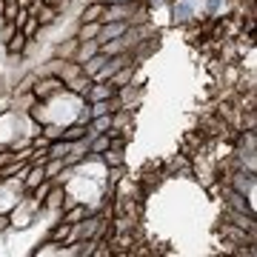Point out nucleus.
<instances>
[{"label": "nucleus", "mask_w": 257, "mask_h": 257, "mask_svg": "<svg viewBox=\"0 0 257 257\" xmlns=\"http://www.w3.org/2000/svg\"><path fill=\"white\" fill-rule=\"evenodd\" d=\"M66 86H69L74 94H86L89 92V86H92V77H89V74H77V77H72Z\"/></svg>", "instance_id": "obj_8"}, {"label": "nucleus", "mask_w": 257, "mask_h": 257, "mask_svg": "<svg viewBox=\"0 0 257 257\" xmlns=\"http://www.w3.org/2000/svg\"><path fill=\"white\" fill-rule=\"evenodd\" d=\"M97 52H100V43H97V40H80V43H77V52H74V60H77V63H86V60L92 55H97Z\"/></svg>", "instance_id": "obj_4"}, {"label": "nucleus", "mask_w": 257, "mask_h": 257, "mask_svg": "<svg viewBox=\"0 0 257 257\" xmlns=\"http://www.w3.org/2000/svg\"><path fill=\"white\" fill-rule=\"evenodd\" d=\"M109 146H111V140L106 138V135H97V138L89 140V155H103Z\"/></svg>", "instance_id": "obj_12"}, {"label": "nucleus", "mask_w": 257, "mask_h": 257, "mask_svg": "<svg viewBox=\"0 0 257 257\" xmlns=\"http://www.w3.org/2000/svg\"><path fill=\"white\" fill-rule=\"evenodd\" d=\"M126 29H128L126 20H109V23H103V26H100V35L94 37V40H97V43L103 46L106 40H114V37H120L123 32H126Z\"/></svg>", "instance_id": "obj_2"}, {"label": "nucleus", "mask_w": 257, "mask_h": 257, "mask_svg": "<svg viewBox=\"0 0 257 257\" xmlns=\"http://www.w3.org/2000/svg\"><path fill=\"white\" fill-rule=\"evenodd\" d=\"M43 138H46V140H57V138H63V128L55 126V123H49V126L43 128Z\"/></svg>", "instance_id": "obj_20"}, {"label": "nucleus", "mask_w": 257, "mask_h": 257, "mask_svg": "<svg viewBox=\"0 0 257 257\" xmlns=\"http://www.w3.org/2000/svg\"><path fill=\"white\" fill-rule=\"evenodd\" d=\"M100 18H103V3H100V0H94V3H89V6L83 9L80 23H89V20H100Z\"/></svg>", "instance_id": "obj_11"}, {"label": "nucleus", "mask_w": 257, "mask_h": 257, "mask_svg": "<svg viewBox=\"0 0 257 257\" xmlns=\"http://www.w3.org/2000/svg\"><path fill=\"white\" fill-rule=\"evenodd\" d=\"M132 15H135V0H132V3H103L100 23H109V20H128Z\"/></svg>", "instance_id": "obj_1"}, {"label": "nucleus", "mask_w": 257, "mask_h": 257, "mask_svg": "<svg viewBox=\"0 0 257 257\" xmlns=\"http://www.w3.org/2000/svg\"><path fill=\"white\" fill-rule=\"evenodd\" d=\"M103 160H106V166H123V152H120L117 146L114 149H106V152H103Z\"/></svg>", "instance_id": "obj_15"}, {"label": "nucleus", "mask_w": 257, "mask_h": 257, "mask_svg": "<svg viewBox=\"0 0 257 257\" xmlns=\"http://www.w3.org/2000/svg\"><path fill=\"white\" fill-rule=\"evenodd\" d=\"M69 146H72L69 140H60V138H57L55 143L49 146V152H46V155H49V157H66V152H69Z\"/></svg>", "instance_id": "obj_14"}, {"label": "nucleus", "mask_w": 257, "mask_h": 257, "mask_svg": "<svg viewBox=\"0 0 257 257\" xmlns=\"http://www.w3.org/2000/svg\"><path fill=\"white\" fill-rule=\"evenodd\" d=\"M69 231H72V223L63 220V226H57V229L52 231V237H55V240H66V237H69Z\"/></svg>", "instance_id": "obj_21"}, {"label": "nucleus", "mask_w": 257, "mask_h": 257, "mask_svg": "<svg viewBox=\"0 0 257 257\" xmlns=\"http://www.w3.org/2000/svg\"><path fill=\"white\" fill-rule=\"evenodd\" d=\"M57 89H63V80L52 74V77H46V80H40V83L35 86V97H40V100H46V97H52V94H55Z\"/></svg>", "instance_id": "obj_3"}, {"label": "nucleus", "mask_w": 257, "mask_h": 257, "mask_svg": "<svg viewBox=\"0 0 257 257\" xmlns=\"http://www.w3.org/2000/svg\"><path fill=\"white\" fill-rule=\"evenodd\" d=\"M100 20H89V23H80L77 29V40H94V37L100 35Z\"/></svg>", "instance_id": "obj_5"}, {"label": "nucleus", "mask_w": 257, "mask_h": 257, "mask_svg": "<svg viewBox=\"0 0 257 257\" xmlns=\"http://www.w3.org/2000/svg\"><path fill=\"white\" fill-rule=\"evenodd\" d=\"M149 3H163V0H149Z\"/></svg>", "instance_id": "obj_25"}, {"label": "nucleus", "mask_w": 257, "mask_h": 257, "mask_svg": "<svg viewBox=\"0 0 257 257\" xmlns=\"http://www.w3.org/2000/svg\"><path fill=\"white\" fill-rule=\"evenodd\" d=\"M109 83H111V86H114V89H120V86H126V83H132V66H120V69H117V72H114V74H111V77H109Z\"/></svg>", "instance_id": "obj_9"}, {"label": "nucleus", "mask_w": 257, "mask_h": 257, "mask_svg": "<svg viewBox=\"0 0 257 257\" xmlns=\"http://www.w3.org/2000/svg\"><path fill=\"white\" fill-rule=\"evenodd\" d=\"M46 197H49V200H46V206H49V209H57V206L63 203V192H60L57 186H52V192H49Z\"/></svg>", "instance_id": "obj_18"}, {"label": "nucleus", "mask_w": 257, "mask_h": 257, "mask_svg": "<svg viewBox=\"0 0 257 257\" xmlns=\"http://www.w3.org/2000/svg\"><path fill=\"white\" fill-rule=\"evenodd\" d=\"M246 189L251 192V189H254V183H251V180H246V175H237V177H234V192L243 194Z\"/></svg>", "instance_id": "obj_19"}, {"label": "nucleus", "mask_w": 257, "mask_h": 257, "mask_svg": "<svg viewBox=\"0 0 257 257\" xmlns=\"http://www.w3.org/2000/svg\"><path fill=\"white\" fill-rule=\"evenodd\" d=\"M83 217H86V206H77V203H74V206H69V214H66L63 220L66 223H80Z\"/></svg>", "instance_id": "obj_17"}, {"label": "nucleus", "mask_w": 257, "mask_h": 257, "mask_svg": "<svg viewBox=\"0 0 257 257\" xmlns=\"http://www.w3.org/2000/svg\"><path fill=\"white\" fill-rule=\"evenodd\" d=\"M80 138H86V126L83 123H72L63 132V140H69V143H74V140H80Z\"/></svg>", "instance_id": "obj_13"}, {"label": "nucleus", "mask_w": 257, "mask_h": 257, "mask_svg": "<svg viewBox=\"0 0 257 257\" xmlns=\"http://www.w3.org/2000/svg\"><path fill=\"white\" fill-rule=\"evenodd\" d=\"M26 40H29V37L18 29V32H15V35H12L9 40H6V49H9V55H20V52L26 49Z\"/></svg>", "instance_id": "obj_7"}, {"label": "nucleus", "mask_w": 257, "mask_h": 257, "mask_svg": "<svg viewBox=\"0 0 257 257\" xmlns=\"http://www.w3.org/2000/svg\"><path fill=\"white\" fill-rule=\"evenodd\" d=\"M3 6H6V3H3V0H0V18H3Z\"/></svg>", "instance_id": "obj_24"}, {"label": "nucleus", "mask_w": 257, "mask_h": 257, "mask_svg": "<svg viewBox=\"0 0 257 257\" xmlns=\"http://www.w3.org/2000/svg\"><path fill=\"white\" fill-rule=\"evenodd\" d=\"M35 18L40 20V26H52V23L57 20V9L55 6H49V3H40V9H37Z\"/></svg>", "instance_id": "obj_6"}, {"label": "nucleus", "mask_w": 257, "mask_h": 257, "mask_svg": "<svg viewBox=\"0 0 257 257\" xmlns=\"http://www.w3.org/2000/svg\"><path fill=\"white\" fill-rule=\"evenodd\" d=\"M18 32V26H15V20H6V26H3V32H0V40H9L12 35Z\"/></svg>", "instance_id": "obj_22"}, {"label": "nucleus", "mask_w": 257, "mask_h": 257, "mask_svg": "<svg viewBox=\"0 0 257 257\" xmlns=\"http://www.w3.org/2000/svg\"><path fill=\"white\" fill-rule=\"evenodd\" d=\"M77 43H80L77 37H74V40H69V43H57V46H55V57H60V60H66V57H69V60H74Z\"/></svg>", "instance_id": "obj_10"}, {"label": "nucleus", "mask_w": 257, "mask_h": 257, "mask_svg": "<svg viewBox=\"0 0 257 257\" xmlns=\"http://www.w3.org/2000/svg\"><path fill=\"white\" fill-rule=\"evenodd\" d=\"M20 32L26 37H32L35 32H40V20L35 18V15H26V20H23V26H20Z\"/></svg>", "instance_id": "obj_16"}, {"label": "nucleus", "mask_w": 257, "mask_h": 257, "mask_svg": "<svg viewBox=\"0 0 257 257\" xmlns=\"http://www.w3.org/2000/svg\"><path fill=\"white\" fill-rule=\"evenodd\" d=\"M100 3H132V0H100Z\"/></svg>", "instance_id": "obj_23"}]
</instances>
